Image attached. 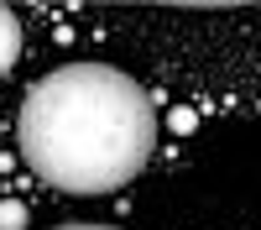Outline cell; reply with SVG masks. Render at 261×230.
Wrapping results in <instances>:
<instances>
[{
	"mask_svg": "<svg viewBox=\"0 0 261 230\" xmlns=\"http://www.w3.org/2000/svg\"><path fill=\"white\" fill-rule=\"evenodd\" d=\"M27 167L63 194H110L146 167L157 146L151 94L110 63L42 73L16 115Z\"/></svg>",
	"mask_w": 261,
	"mask_h": 230,
	"instance_id": "obj_1",
	"label": "cell"
},
{
	"mask_svg": "<svg viewBox=\"0 0 261 230\" xmlns=\"http://www.w3.org/2000/svg\"><path fill=\"white\" fill-rule=\"evenodd\" d=\"M16 58H21V21L11 6H0V79L16 68Z\"/></svg>",
	"mask_w": 261,
	"mask_h": 230,
	"instance_id": "obj_2",
	"label": "cell"
},
{
	"mask_svg": "<svg viewBox=\"0 0 261 230\" xmlns=\"http://www.w3.org/2000/svg\"><path fill=\"white\" fill-rule=\"evenodd\" d=\"M0 230H27V209H21L16 199L0 204Z\"/></svg>",
	"mask_w": 261,
	"mask_h": 230,
	"instance_id": "obj_3",
	"label": "cell"
},
{
	"mask_svg": "<svg viewBox=\"0 0 261 230\" xmlns=\"http://www.w3.org/2000/svg\"><path fill=\"white\" fill-rule=\"evenodd\" d=\"M58 230H110V225H58Z\"/></svg>",
	"mask_w": 261,
	"mask_h": 230,
	"instance_id": "obj_4",
	"label": "cell"
}]
</instances>
